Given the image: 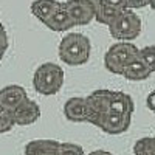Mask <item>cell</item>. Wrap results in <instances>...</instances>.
Wrapping results in <instances>:
<instances>
[{
  "label": "cell",
  "instance_id": "cell-1",
  "mask_svg": "<svg viewBox=\"0 0 155 155\" xmlns=\"http://www.w3.org/2000/svg\"><path fill=\"white\" fill-rule=\"evenodd\" d=\"M92 44L90 39L82 33H68L65 34L58 47V54L64 64L71 67L84 65L90 59Z\"/></svg>",
  "mask_w": 155,
  "mask_h": 155
},
{
  "label": "cell",
  "instance_id": "cell-2",
  "mask_svg": "<svg viewBox=\"0 0 155 155\" xmlns=\"http://www.w3.org/2000/svg\"><path fill=\"white\" fill-rule=\"evenodd\" d=\"M64 70L54 62H45L39 65L33 74V87L42 96H53L59 93L64 85Z\"/></svg>",
  "mask_w": 155,
  "mask_h": 155
},
{
  "label": "cell",
  "instance_id": "cell-3",
  "mask_svg": "<svg viewBox=\"0 0 155 155\" xmlns=\"http://www.w3.org/2000/svg\"><path fill=\"white\" fill-rule=\"evenodd\" d=\"M109 31L112 37L120 42H130L137 39L141 33V19L132 9H124L120 12L109 25Z\"/></svg>",
  "mask_w": 155,
  "mask_h": 155
},
{
  "label": "cell",
  "instance_id": "cell-4",
  "mask_svg": "<svg viewBox=\"0 0 155 155\" xmlns=\"http://www.w3.org/2000/svg\"><path fill=\"white\" fill-rule=\"evenodd\" d=\"M137 56H138V48L132 42H116L106 51L104 65L107 71L113 74H121L123 68Z\"/></svg>",
  "mask_w": 155,
  "mask_h": 155
},
{
  "label": "cell",
  "instance_id": "cell-5",
  "mask_svg": "<svg viewBox=\"0 0 155 155\" xmlns=\"http://www.w3.org/2000/svg\"><path fill=\"white\" fill-rule=\"evenodd\" d=\"M130 123H132V116H129V115L106 112V113L96 116V120L92 124L99 127L102 132H106L109 135H121L127 132V129L130 127Z\"/></svg>",
  "mask_w": 155,
  "mask_h": 155
},
{
  "label": "cell",
  "instance_id": "cell-6",
  "mask_svg": "<svg viewBox=\"0 0 155 155\" xmlns=\"http://www.w3.org/2000/svg\"><path fill=\"white\" fill-rule=\"evenodd\" d=\"M62 5L74 27L76 25H79V27L88 25L90 22L95 20V9L85 0H67Z\"/></svg>",
  "mask_w": 155,
  "mask_h": 155
},
{
  "label": "cell",
  "instance_id": "cell-7",
  "mask_svg": "<svg viewBox=\"0 0 155 155\" xmlns=\"http://www.w3.org/2000/svg\"><path fill=\"white\" fill-rule=\"evenodd\" d=\"M64 115L71 123H90L92 110L85 96H73L64 104Z\"/></svg>",
  "mask_w": 155,
  "mask_h": 155
},
{
  "label": "cell",
  "instance_id": "cell-8",
  "mask_svg": "<svg viewBox=\"0 0 155 155\" xmlns=\"http://www.w3.org/2000/svg\"><path fill=\"white\" fill-rule=\"evenodd\" d=\"M14 126H30L41 118V107L36 101L25 98L20 104L11 112Z\"/></svg>",
  "mask_w": 155,
  "mask_h": 155
},
{
  "label": "cell",
  "instance_id": "cell-9",
  "mask_svg": "<svg viewBox=\"0 0 155 155\" xmlns=\"http://www.w3.org/2000/svg\"><path fill=\"white\" fill-rule=\"evenodd\" d=\"M25 98H28L27 90L19 84H9L0 88V107L8 112H12Z\"/></svg>",
  "mask_w": 155,
  "mask_h": 155
},
{
  "label": "cell",
  "instance_id": "cell-10",
  "mask_svg": "<svg viewBox=\"0 0 155 155\" xmlns=\"http://www.w3.org/2000/svg\"><path fill=\"white\" fill-rule=\"evenodd\" d=\"M110 93L112 90H107V88H99V90H95L92 92L87 98V102L90 106V110H92V118H90V124H92L96 116L106 113L107 109H109V99H110Z\"/></svg>",
  "mask_w": 155,
  "mask_h": 155
},
{
  "label": "cell",
  "instance_id": "cell-11",
  "mask_svg": "<svg viewBox=\"0 0 155 155\" xmlns=\"http://www.w3.org/2000/svg\"><path fill=\"white\" fill-rule=\"evenodd\" d=\"M134 110H135V102L130 95H127L124 92H115V90H112L107 112L132 116Z\"/></svg>",
  "mask_w": 155,
  "mask_h": 155
},
{
  "label": "cell",
  "instance_id": "cell-12",
  "mask_svg": "<svg viewBox=\"0 0 155 155\" xmlns=\"http://www.w3.org/2000/svg\"><path fill=\"white\" fill-rule=\"evenodd\" d=\"M59 146V141L41 138V140H31L25 144L23 153L25 155H56Z\"/></svg>",
  "mask_w": 155,
  "mask_h": 155
},
{
  "label": "cell",
  "instance_id": "cell-13",
  "mask_svg": "<svg viewBox=\"0 0 155 155\" xmlns=\"http://www.w3.org/2000/svg\"><path fill=\"white\" fill-rule=\"evenodd\" d=\"M44 25L47 28H50L51 31H54V33H64V31H68V30H71L74 27L73 22L68 17V14H67V11L64 9L62 3L53 14L48 17V20Z\"/></svg>",
  "mask_w": 155,
  "mask_h": 155
},
{
  "label": "cell",
  "instance_id": "cell-14",
  "mask_svg": "<svg viewBox=\"0 0 155 155\" xmlns=\"http://www.w3.org/2000/svg\"><path fill=\"white\" fill-rule=\"evenodd\" d=\"M121 74L126 78V79H129V81H144L152 73H150V70L144 65V64L141 62V59L137 56L135 59H132L123 68Z\"/></svg>",
  "mask_w": 155,
  "mask_h": 155
},
{
  "label": "cell",
  "instance_id": "cell-15",
  "mask_svg": "<svg viewBox=\"0 0 155 155\" xmlns=\"http://www.w3.org/2000/svg\"><path fill=\"white\" fill-rule=\"evenodd\" d=\"M61 6V2L58 0H34L31 3V14L41 20L42 23H45L48 20V17Z\"/></svg>",
  "mask_w": 155,
  "mask_h": 155
},
{
  "label": "cell",
  "instance_id": "cell-16",
  "mask_svg": "<svg viewBox=\"0 0 155 155\" xmlns=\"http://www.w3.org/2000/svg\"><path fill=\"white\" fill-rule=\"evenodd\" d=\"M134 155H155V138L143 137L134 144Z\"/></svg>",
  "mask_w": 155,
  "mask_h": 155
},
{
  "label": "cell",
  "instance_id": "cell-17",
  "mask_svg": "<svg viewBox=\"0 0 155 155\" xmlns=\"http://www.w3.org/2000/svg\"><path fill=\"white\" fill-rule=\"evenodd\" d=\"M138 58L150 70V73L155 71V45H147L144 48H138Z\"/></svg>",
  "mask_w": 155,
  "mask_h": 155
},
{
  "label": "cell",
  "instance_id": "cell-18",
  "mask_svg": "<svg viewBox=\"0 0 155 155\" xmlns=\"http://www.w3.org/2000/svg\"><path fill=\"white\" fill-rule=\"evenodd\" d=\"M56 155H85V152L76 143H59Z\"/></svg>",
  "mask_w": 155,
  "mask_h": 155
},
{
  "label": "cell",
  "instance_id": "cell-19",
  "mask_svg": "<svg viewBox=\"0 0 155 155\" xmlns=\"http://www.w3.org/2000/svg\"><path fill=\"white\" fill-rule=\"evenodd\" d=\"M14 127V121H12L11 112L5 110L0 107V134H6Z\"/></svg>",
  "mask_w": 155,
  "mask_h": 155
},
{
  "label": "cell",
  "instance_id": "cell-20",
  "mask_svg": "<svg viewBox=\"0 0 155 155\" xmlns=\"http://www.w3.org/2000/svg\"><path fill=\"white\" fill-rule=\"evenodd\" d=\"M8 47H9V39H8V34H6V30L3 27V23L0 22V61L3 59Z\"/></svg>",
  "mask_w": 155,
  "mask_h": 155
},
{
  "label": "cell",
  "instance_id": "cell-21",
  "mask_svg": "<svg viewBox=\"0 0 155 155\" xmlns=\"http://www.w3.org/2000/svg\"><path fill=\"white\" fill-rule=\"evenodd\" d=\"M99 6H107V8H113V9H120L124 11L126 8V2L124 0H101V5Z\"/></svg>",
  "mask_w": 155,
  "mask_h": 155
},
{
  "label": "cell",
  "instance_id": "cell-22",
  "mask_svg": "<svg viewBox=\"0 0 155 155\" xmlns=\"http://www.w3.org/2000/svg\"><path fill=\"white\" fill-rule=\"evenodd\" d=\"M124 2H126V8L132 11L147 6V0H124Z\"/></svg>",
  "mask_w": 155,
  "mask_h": 155
},
{
  "label": "cell",
  "instance_id": "cell-23",
  "mask_svg": "<svg viewBox=\"0 0 155 155\" xmlns=\"http://www.w3.org/2000/svg\"><path fill=\"white\" fill-rule=\"evenodd\" d=\"M146 104H147L149 110L155 113V90H152V92L147 95V98H146Z\"/></svg>",
  "mask_w": 155,
  "mask_h": 155
},
{
  "label": "cell",
  "instance_id": "cell-24",
  "mask_svg": "<svg viewBox=\"0 0 155 155\" xmlns=\"http://www.w3.org/2000/svg\"><path fill=\"white\" fill-rule=\"evenodd\" d=\"M88 155H113L112 152H109V150H102V149H98V150H92Z\"/></svg>",
  "mask_w": 155,
  "mask_h": 155
},
{
  "label": "cell",
  "instance_id": "cell-25",
  "mask_svg": "<svg viewBox=\"0 0 155 155\" xmlns=\"http://www.w3.org/2000/svg\"><path fill=\"white\" fill-rule=\"evenodd\" d=\"M85 2H87L90 6H92L95 11H96V9L99 8V5H101V0H85Z\"/></svg>",
  "mask_w": 155,
  "mask_h": 155
},
{
  "label": "cell",
  "instance_id": "cell-26",
  "mask_svg": "<svg viewBox=\"0 0 155 155\" xmlns=\"http://www.w3.org/2000/svg\"><path fill=\"white\" fill-rule=\"evenodd\" d=\"M147 5H149V6H150V8L155 11V0H147Z\"/></svg>",
  "mask_w": 155,
  "mask_h": 155
},
{
  "label": "cell",
  "instance_id": "cell-27",
  "mask_svg": "<svg viewBox=\"0 0 155 155\" xmlns=\"http://www.w3.org/2000/svg\"><path fill=\"white\" fill-rule=\"evenodd\" d=\"M153 138H155V137H153Z\"/></svg>",
  "mask_w": 155,
  "mask_h": 155
}]
</instances>
